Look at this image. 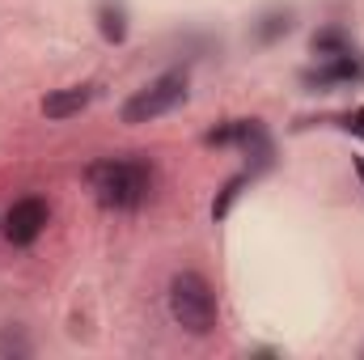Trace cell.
<instances>
[{
	"instance_id": "6da1fadb",
	"label": "cell",
	"mask_w": 364,
	"mask_h": 360,
	"mask_svg": "<svg viewBox=\"0 0 364 360\" xmlns=\"http://www.w3.org/2000/svg\"><path fill=\"white\" fill-rule=\"evenodd\" d=\"M93 199L110 212H136L153 195V170L136 157H102L85 166Z\"/></svg>"
},
{
	"instance_id": "7a4b0ae2",
	"label": "cell",
	"mask_w": 364,
	"mask_h": 360,
	"mask_svg": "<svg viewBox=\"0 0 364 360\" xmlns=\"http://www.w3.org/2000/svg\"><path fill=\"white\" fill-rule=\"evenodd\" d=\"M170 318L178 322L186 335H212L216 322H220V301L212 292V284L199 275V271H178L170 280Z\"/></svg>"
},
{
	"instance_id": "3957f363",
	"label": "cell",
	"mask_w": 364,
	"mask_h": 360,
	"mask_svg": "<svg viewBox=\"0 0 364 360\" xmlns=\"http://www.w3.org/2000/svg\"><path fill=\"white\" fill-rule=\"evenodd\" d=\"M186 93H191V77H186V68H170V73L153 77V81H149L144 90H136V93H132V97L123 102L119 119H123L127 127L153 123V119H161V115L178 110L182 102H186Z\"/></svg>"
},
{
	"instance_id": "277c9868",
	"label": "cell",
	"mask_w": 364,
	"mask_h": 360,
	"mask_svg": "<svg viewBox=\"0 0 364 360\" xmlns=\"http://www.w3.org/2000/svg\"><path fill=\"white\" fill-rule=\"evenodd\" d=\"M203 144H212V149H229V144H237L246 157H255V174H259V170H267V166H272V157H275L272 132H267L259 119H233V123H225V127L208 132V136H203Z\"/></svg>"
},
{
	"instance_id": "5b68a950",
	"label": "cell",
	"mask_w": 364,
	"mask_h": 360,
	"mask_svg": "<svg viewBox=\"0 0 364 360\" xmlns=\"http://www.w3.org/2000/svg\"><path fill=\"white\" fill-rule=\"evenodd\" d=\"M47 221H51V208H47V199H38V195H26V199H17V203L4 212V238H9L13 246H34V242L43 238Z\"/></svg>"
},
{
	"instance_id": "8992f818",
	"label": "cell",
	"mask_w": 364,
	"mask_h": 360,
	"mask_svg": "<svg viewBox=\"0 0 364 360\" xmlns=\"http://www.w3.org/2000/svg\"><path fill=\"white\" fill-rule=\"evenodd\" d=\"M364 81V64L348 51V55H331V60H318L314 68L301 73V85L309 93H331L339 85H360Z\"/></svg>"
},
{
	"instance_id": "52a82bcc",
	"label": "cell",
	"mask_w": 364,
	"mask_h": 360,
	"mask_svg": "<svg viewBox=\"0 0 364 360\" xmlns=\"http://www.w3.org/2000/svg\"><path fill=\"white\" fill-rule=\"evenodd\" d=\"M93 97H97V85H64V90H51L43 97V115L47 119H55V123H64V119H77L85 106H90Z\"/></svg>"
},
{
	"instance_id": "ba28073f",
	"label": "cell",
	"mask_w": 364,
	"mask_h": 360,
	"mask_svg": "<svg viewBox=\"0 0 364 360\" xmlns=\"http://www.w3.org/2000/svg\"><path fill=\"white\" fill-rule=\"evenodd\" d=\"M292 26H296V9H267L259 21H250V43H259V47H272L279 43L284 34H292Z\"/></svg>"
},
{
	"instance_id": "9c48e42d",
	"label": "cell",
	"mask_w": 364,
	"mask_h": 360,
	"mask_svg": "<svg viewBox=\"0 0 364 360\" xmlns=\"http://www.w3.org/2000/svg\"><path fill=\"white\" fill-rule=\"evenodd\" d=\"M97 30L106 43H123L127 38V4L123 0H97Z\"/></svg>"
},
{
	"instance_id": "30bf717a",
	"label": "cell",
	"mask_w": 364,
	"mask_h": 360,
	"mask_svg": "<svg viewBox=\"0 0 364 360\" xmlns=\"http://www.w3.org/2000/svg\"><path fill=\"white\" fill-rule=\"evenodd\" d=\"M314 55L318 60H331V55H348L352 51V38H348V30H339V26H326V30H318L314 34Z\"/></svg>"
},
{
	"instance_id": "8fae6325",
	"label": "cell",
	"mask_w": 364,
	"mask_h": 360,
	"mask_svg": "<svg viewBox=\"0 0 364 360\" xmlns=\"http://www.w3.org/2000/svg\"><path fill=\"white\" fill-rule=\"evenodd\" d=\"M250 179H255V170H246V174H233V179L220 186V195H216V203H212V216H216V221H225V216H229V208H233V203H237V195L250 186Z\"/></svg>"
},
{
	"instance_id": "7c38bea8",
	"label": "cell",
	"mask_w": 364,
	"mask_h": 360,
	"mask_svg": "<svg viewBox=\"0 0 364 360\" xmlns=\"http://www.w3.org/2000/svg\"><path fill=\"white\" fill-rule=\"evenodd\" d=\"M34 348H30V339H26V331L21 327H4L0 331V356H30Z\"/></svg>"
},
{
	"instance_id": "4fadbf2b",
	"label": "cell",
	"mask_w": 364,
	"mask_h": 360,
	"mask_svg": "<svg viewBox=\"0 0 364 360\" xmlns=\"http://www.w3.org/2000/svg\"><path fill=\"white\" fill-rule=\"evenodd\" d=\"M326 123H335V127H343V132H352V136H364V106L343 110V115H331Z\"/></svg>"
},
{
	"instance_id": "5bb4252c",
	"label": "cell",
	"mask_w": 364,
	"mask_h": 360,
	"mask_svg": "<svg viewBox=\"0 0 364 360\" xmlns=\"http://www.w3.org/2000/svg\"><path fill=\"white\" fill-rule=\"evenodd\" d=\"M356 174H360V182H364V162H356Z\"/></svg>"
}]
</instances>
